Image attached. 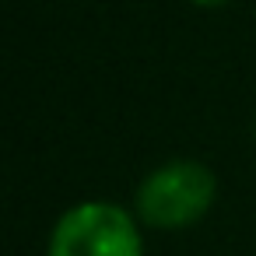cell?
I'll return each mask as SVG.
<instances>
[{"instance_id": "6da1fadb", "label": "cell", "mask_w": 256, "mask_h": 256, "mask_svg": "<svg viewBox=\"0 0 256 256\" xmlns=\"http://www.w3.org/2000/svg\"><path fill=\"white\" fill-rule=\"evenodd\" d=\"M214 172L200 162H168L137 190V214L151 228H186L214 200Z\"/></svg>"}, {"instance_id": "7a4b0ae2", "label": "cell", "mask_w": 256, "mask_h": 256, "mask_svg": "<svg viewBox=\"0 0 256 256\" xmlns=\"http://www.w3.org/2000/svg\"><path fill=\"white\" fill-rule=\"evenodd\" d=\"M50 256H140V232L116 204H78L56 221Z\"/></svg>"}, {"instance_id": "3957f363", "label": "cell", "mask_w": 256, "mask_h": 256, "mask_svg": "<svg viewBox=\"0 0 256 256\" xmlns=\"http://www.w3.org/2000/svg\"><path fill=\"white\" fill-rule=\"evenodd\" d=\"M193 4H200V8H218V4H228V0H193Z\"/></svg>"}]
</instances>
